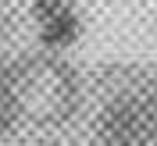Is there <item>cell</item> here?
Returning <instances> with one entry per match:
<instances>
[{
	"label": "cell",
	"mask_w": 157,
	"mask_h": 146,
	"mask_svg": "<svg viewBox=\"0 0 157 146\" xmlns=\"http://www.w3.org/2000/svg\"><path fill=\"white\" fill-rule=\"evenodd\" d=\"M157 132V110L143 100H118L104 114V136L114 146H139Z\"/></svg>",
	"instance_id": "obj_1"
},
{
	"label": "cell",
	"mask_w": 157,
	"mask_h": 146,
	"mask_svg": "<svg viewBox=\"0 0 157 146\" xmlns=\"http://www.w3.org/2000/svg\"><path fill=\"white\" fill-rule=\"evenodd\" d=\"M36 14H39V32L47 43H68L75 36V14L61 0H39Z\"/></svg>",
	"instance_id": "obj_2"
}]
</instances>
